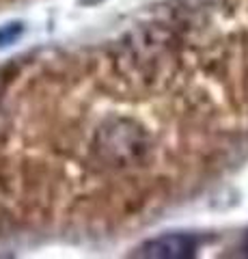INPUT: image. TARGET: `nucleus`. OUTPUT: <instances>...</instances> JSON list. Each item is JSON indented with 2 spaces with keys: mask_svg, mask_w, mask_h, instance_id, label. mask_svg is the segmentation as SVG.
<instances>
[{
  "mask_svg": "<svg viewBox=\"0 0 248 259\" xmlns=\"http://www.w3.org/2000/svg\"><path fill=\"white\" fill-rule=\"evenodd\" d=\"M203 240L196 233L171 231L158 238L145 240L132 250V257H147V259H192L196 257Z\"/></svg>",
  "mask_w": 248,
  "mask_h": 259,
  "instance_id": "nucleus-1",
  "label": "nucleus"
},
{
  "mask_svg": "<svg viewBox=\"0 0 248 259\" xmlns=\"http://www.w3.org/2000/svg\"><path fill=\"white\" fill-rule=\"evenodd\" d=\"M24 32V24L22 22H11V24H5L0 26V48L5 46H11L13 41H18Z\"/></svg>",
  "mask_w": 248,
  "mask_h": 259,
  "instance_id": "nucleus-2",
  "label": "nucleus"
},
{
  "mask_svg": "<svg viewBox=\"0 0 248 259\" xmlns=\"http://www.w3.org/2000/svg\"><path fill=\"white\" fill-rule=\"evenodd\" d=\"M242 250H244V255L248 257V233H246V238H244V242H242Z\"/></svg>",
  "mask_w": 248,
  "mask_h": 259,
  "instance_id": "nucleus-3",
  "label": "nucleus"
}]
</instances>
